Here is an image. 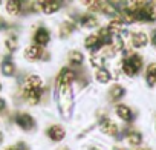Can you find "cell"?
<instances>
[{
	"instance_id": "obj_1",
	"label": "cell",
	"mask_w": 156,
	"mask_h": 150,
	"mask_svg": "<svg viewBox=\"0 0 156 150\" xmlns=\"http://www.w3.org/2000/svg\"><path fill=\"white\" fill-rule=\"evenodd\" d=\"M121 69L127 77H135V75L142 69V57L138 55V54H129L122 60Z\"/></svg>"
},
{
	"instance_id": "obj_2",
	"label": "cell",
	"mask_w": 156,
	"mask_h": 150,
	"mask_svg": "<svg viewBox=\"0 0 156 150\" xmlns=\"http://www.w3.org/2000/svg\"><path fill=\"white\" fill-rule=\"evenodd\" d=\"M14 123H16V126H17L19 129H22V130H25V132H31V130H34V127H35V120H34V116L29 115V113H26V112H19V113H16Z\"/></svg>"
},
{
	"instance_id": "obj_3",
	"label": "cell",
	"mask_w": 156,
	"mask_h": 150,
	"mask_svg": "<svg viewBox=\"0 0 156 150\" xmlns=\"http://www.w3.org/2000/svg\"><path fill=\"white\" fill-rule=\"evenodd\" d=\"M75 80V72L70 70L69 67H63L61 72L58 73V78H57V86H60L61 92L66 89H70V83Z\"/></svg>"
},
{
	"instance_id": "obj_4",
	"label": "cell",
	"mask_w": 156,
	"mask_h": 150,
	"mask_svg": "<svg viewBox=\"0 0 156 150\" xmlns=\"http://www.w3.org/2000/svg\"><path fill=\"white\" fill-rule=\"evenodd\" d=\"M32 41L37 46H41V48L46 46L51 41V32H49V29L44 28V26H38L34 31V34H32Z\"/></svg>"
},
{
	"instance_id": "obj_5",
	"label": "cell",
	"mask_w": 156,
	"mask_h": 150,
	"mask_svg": "<svg viewBox=\"0 0 156 150\" xmlns=\"http://www.w3.org/2000/svg\"><path fill=\"white\" fill-rule=\"evenodd\" d=\"M43 89V80L37 73H29L23 80V91H37Z\"/></svg>"
},
{
	"instance_id": "obj_6",
	"label": "cell",
	"mask_w": 156,
	"mask_h": 150,
	"mask_svg": "<svg viewBox=\"0 0 156 150\" xmlns=\"http://www.w3.org/2000/svg\"><path fill=\"white\" fill-rule=\"evenodd\" d=\"M16 72H17V66L12 61L11 57H5L2 61H0V73H2L3 77L11 78V77L16 75Z\"/></svg>"
},
{
	"instance_id": "obj_7",
	"label": "cell",
	"mask_w": 156,
	"mask_h": 150,
	"mask_svg": "<svg viewBox=\"0 0 156 150\" xmlns=\"http://www.w3.org/2000/svg\"><path fill=\"white\" fill-rule=\"evenodd\" d=\"M43 54H44L43 48H41V46H37V45H34V43L29 45V46H26L25 51H23V57H25L28 61L41 60V58H43Z\"/></svg>"
},
{
	"instance_id": "obj_8",
	"label": "cell",
	"mask_w": 156,
	"mask_h": 150,
	"mask_svg": "<svg viewBox=\"0 0 156 150\" xmlns=\"http://www.w3.org/2000/svg\"><path fill=\"white\" fill-rule=\"evenodd\" d=\"M129 37H130V43L133 48H144L148 43V35L144 31H133Z\"/></svg>"
},
{
	"instance_id": "obj_9",
	"label": "cell",
	"mask_w": 156,
	"mask_h": 150,
	"mask_svg": "<svg viewBox=\"0 0 156 150\" xmlns=\"http://www.w3.org/2000/svg\"><path fill=\"white\" fill-rule=\"evenodd\" d=\"M44 88L43 89H37V91H23V100L29 104V106H37L41 101Z\"/></svg>"
},
{
	"instance_id": "obj_10",
	"label": "cell",
	"mask_w": 156,
	"mask_h": 150,
	"mask_svg": "<svg viewBox=\"0 0 156 150\" xmlns=\"http://www.w3.org/2000/svg\"><path fill=\"white\" fill-rule=\"evenodd\" d=\"M100 130H101L103 133H106V135L116 136V133H118V126H116V123H113L110 118L104 116V118H101V121H100Z\"/></svg>"
},
{
	"instance_id": "obj_11",
	"label": "cell",
	"mask_w": 156,
	"mask_h": 150,
	"mask_svg": "<svg viewBox=\"0 0 156 150\" xmlns=\"http://www.w3.org/2000/svg\"><path fill=\"white\" fill-rule=\"evenodd\" d=\"M22 9H23V5H22V2H19V0H6L5 2V11L11 17L20 16Z\"/></svg>"
},
{
	"instance_id": "obj_12",
	"label": "cell",
	"mask_w": 156,
	"mask_h": 150,
	"mask_svg": "<svg viewBox=\"0 0 156 150\" xmlns=\"http://www.w3.org/2000/svg\"><path fill=\"white\" fill-rule=\"evenodd\" d=\"M46 135H48V138H49L51 141H55V142H58V141H61V139L64 138L66 132H64V129H63L61 126H58V124H54V126H51V127L46 130Z\"/></svg>"
},
{
	"instance_id": "obj_13",
	"label": "cell",
	"mask_w": 156,
	"mask_h": 150,
	"mask_svg": "<svg viewBox=\"0 0 156 150\" xmlns=\"http://www.w3.org/2000/svg\"><path fill=\"white\" fill-rule=\"evenodd\" d=\"M101 46H103V43H101V40H100V37L97 34H90V35H87L84 38V48L89 49V51H92V52L94 51H98Z\"/></svg>"
},
{
	"instance_id": "obj_14",
	"label": "cell",
	"mask_w": 156,
	"mask_h": 150,
	"mask_svg": "<svg viewBox=\"0 0 156 150\" xmlns=\"http://www.w3.org/2000/svg\"><path fill=\"white\" fill-rule=\"evenodd\" d=\"M3 45H5V49H6L9 54H12V52H16V51L19 49V37H17L16 34H9V35L5 38Z\"/></svg>"
},
{
	"instance_id": "obj_15",
	"label": "cell",
	"mask_w": 156,
	"mask_h": 150,
	"mask_svg": "<svg viewBox=\"0 0 156 150\" xmlns=\"http://www.w3.org/2000/svg\"><path fill=\"white\" fill-rule=\"evenodd\" d=\"M145 81L150 88L156 84V63H150L145 70Z\"/></svg>"
},
{
	"instance_id": "obj_16",
	"label": "cell",
	"mask_w": 156,
	"mask_h": 150,
	"mask_svg": "<svg viewBox=\"0 0 156 150\" xmlns=\"http://www.w3.org/2000/svg\"><path fill=\"white\" fill-rule=\"evenodd\" d=\"M116 115H118V118L119 120H122V121H130L132 120V109L129 107V106H126V104H118L116 106Z\"/></svg>"
},
{
	"instance_id": "obj_17",
	"label": "cell",
	"mask_w": 156,
	"mask_h": 150,
	"mask_svg": "<svg viewBox=\"0 0 156 150\" xmlns=\"http://www.w3.org/2000/svg\"><path fill=\"white\" fill-rule=\"evenodd\" d=\"M80 25L83 28H87V29H92L95 26H98V19L92 14H86V16H81L80 19Z\"/></svg>"
},
{
	"instance_id": "obj_18",
	"label": "cell",
	"mask_w": 156,
	"mask_h": 150,
	"mask_svg": "<svg viewBox=\"0 0 156 150\" xmlns=\"http://www.w3.org/2000/svg\"><path fill=\"white\" fill-rule=\"evenodd\" d=\"M95 78H97L98 83L107 84V83L112 80V73H110L106 67H101V69H97V72H95Z\"/></svg>"
},
{
	"instance_id": "obj_19",
	"label": "cell",
	"mask_w": 156,
	"mask_h": 150,
	"mask_svg": "<svg viewBox=\"0 0 156 150\" xmlns=\"http://www.w3.org/2000/svg\"><path fill=\"white\" fill-rule=\"evenodd\" d=\"M83 61H84L83 52H80V51H72V52L69 54V63H70L72 66H80V64H83Z\"/></svg>"
},
{
	"instance_id": "obj_20",
	"label": "cell",
	"mask_w": 156,
	"mask_h": 150,
	"mask_svg": "<svg viewBox=\"0 0 156 150\" xmlns=\"http://www.w3.org/2000/svg\"><path fill=\"white\" fill-rule=\"evenodd\" d=\"M109 95H110V98H112L113 101H116V100H121V98L126 95V91H124V88H122V86L115 84V86H112V88H110Z\"/></svg>"
},
{
	"instance_id": "obj_21",
	"label": "cell",
	"mask_w": 156,
	"mask_h": 150,
	"mask_svg": "<svg viewBox=\"0 0 156 150\" xmlns=\"http://www.w3.org/2000/svg\"><path fill=\"white\" fill-rule=\"evenodd\" d=\"M60 9V2H57V0H54V2L51 3H46L43 6H40V11L43 14H55L57 11Z\"/></svg>"
},
{
	"instance_id": "obj_22",
	"label": "cell",
	"mask_w": 156,
	"mask_h": 150,
	"mask_svg": "<svg viewBox=\"0 0 156 150\" xmlns=\"http://www.w3.org/2000/svg\"><path fill=\"white\" fill-rule=\"evenodd\" d=\"M127 142H129V145H132V147L141 145V142H142L141 133H139V132H130V133L127 135Z\"/></svg>"
},
{
	"instance_id": "obj_23",
	"label": "cell",
	"mask_w": 156,
	"mask_h": 150,
	"mask_svg": "<svg viewBox=\"0 0 156 150\" xmlns=\"http://www.w3.org/2000/svg\"><path fill=\"white\" fill-rule=\"evenodd\" d=\"M72 32H73V23H70V22H64V23L61 25V28H60V35H61V38L69 37Z\"/></svg>"
},
{
	"instance_id": "obj_24",
	"label": "cell",
	"mask_w": 156,
	"mask_h": 150,
	"mask_svg": "<svg viewBox=\"0 0 156 150\" xmlns=\"http://www.w3.org/2000/svg\"><path fill=\"white\" fill-rule=\"evenodd\" d=\"M90 66L92 67H97V69H101V67H104V57H101V55H92L90 57Z\"/></svg>"
},
{
	"instance_id": "obj_25",
	"label": "cell",
	"mask_w": 156,
	"mask_h": 150,
	"mask_svg": "<svg viewBox=\"0 0 156 150\" xmlns=\"http://www.w3.org/2000/svg\"><path fill=\"white\" fill-rule=\"evenodd\" d=\"M103 54H104V57H107V58H112V57H115V55L118 54V51H116V48H115L113 45H107V46H104V49H103Z\"/></svg>"
},
{
	"instance_id": "obj_26",
	"label": "cell",
	"mask_w": 156,
	"mask_h": 150,
	"mask_svg": "<svg viewBox=\"0 0 156 150\" xmlns=\"http://www.w3.org/2000/svg\"><path fill=\"white\" fill-rule=\"evenodd\" d=\"M129 3L133 9H138V8H142L144 5H147V0H129Z\"/></svg>"
},
{
	"instance_id": "obj_27",
	"label": "cell",
	"mask_w": 156,
	"mask_h": 150,
	"mask_svg": "<svg viewBox=\"0 0 156 150\" xmlns=\"http://www.w3.org/2000/svg\"><path fill=\"white\" fill-rule=\"evenodd\" d=\"M6 112H8V101L6 98L0 97V115H5Z\"/></svg>"
},
{
	"instance_id": "obj_28",
	"label": "cell",
	"mask_w": 156,
	"mask_h": 150,
	"mask_svg": "<svg viewBox=\"0 0 156 150\" xmlns=\"http://www.w3.org/2000/svg\"><path fill=\"white\" fill-rule=\"evenodd\" d=\"M6 29H8V22H6L3 17H0V32L6 31Z\"/></svg>"
},
{
	"instance_id": "obj_29",
	"label": "cell",
	"mask_w": 156,
	"mask_h": 150,
	"mask_svg": "<svg viewBox=\"0 0 156 150\" xmlns=\"http://www.w3.org/2000/svg\"><path fill=\"white\" fill-rule=\"evenodd\" d=\"M150 41H151V45L156 48V29L151 31V34H150Z\"/></svg>"
},
{
	"instance_id": "obj_30",
	"label": "cell",
	"mask_w": 156,
	"mask_h": 150,
	"mask_svg": "<svg viewBox=\"0 0 156 150\" xmlns=\"http://www.w3.org/2000/svg\"><path fill=\"white\" fill-rule=\"evenodd\" d=\"M51 2H54V0H35V3L38 5V8L43 6V5H46V3H51Z\"/></svg>"
},
{
	"instance_id": "obj_31",
	"label": "cell",
	"mask_w": 156,
	"mask_h": 150,
	"mask_svg": "<svg viewBox=\"0 0 156 150\" xmlns=\"http://www.w3.org/2000/svg\"><path fill=\"white\" fill-rule=\"evenodd\" d=\"M5 142V133L2 132V130H0V145H2Z\"/></svg>"
},
{
	"instance_id": "obj_32",
	"label": "cell",
	"mask_w": 156,
	"mask_h": 150,
	"mask_svg": "<svg viewBox=\"0 0 156 150\" xmlns=\"http://www.w3.org/2000/svg\"><path fill=\"white\" fill-rule=\"evenodd\" d=\"M5 150H19V148H17L16 145H9V147H6Z\"/></svg>"
},
{
	"instance_id": "obj_33",
	"label": "cell",
	"mask_w": 156,
	"mask_h": 150,
	"mask_svg": "<svg viewBox=\"0 0 156 150\" xmlns=\"http://www.w3.org/2000/svg\"><path fill=\"white\" fill-rule=\"evenodd\" d=\"M87 150H100V148H98V147H89Z\"/></svg>"
},
{
	"instance_id": "obj_34",
	"label": "cell",
	"mask_w": 156,
	"mask_h": 150,
	"mask_svg": "<svg viewBox=\"0 0 156 150\" xmlns=\"http://www.w3.org/2000/svg\"><path fill=\"white\" fill-rule=\"evenodd\" d=\"M2 91H3V84L0 83V94H2Z\"/></svg>"
},
{
	"instance_id": "obj_35",
	"label": "cell",
	"mask_w": 156,
	"mask_h": 150,
	"mask_svg": "<svg viewBox=\"0 0 156 150\" xmlns=\"http://www.w3.org/2000/svg\"><path fill=\"white\" fill-rule=\"evenodd\" d=\"M57 2H60V3H61V2H64V0H57Z\"/></svg>"
},
{
	"instance_id": "obj_36",
	"label": "cell",
	"mask_w": 156,
	"mask_h": 150,
	"mask_svg": "<svg viewBox=\"0 0 156 150\" xmlns=\"http://www.w3.org/2000/svg\"><path fill=\"white\" fill-rule=\"evenodd\" d=\"M2 3H3V0H0V5H2Z\"/></svg>"
}]
</instances>
